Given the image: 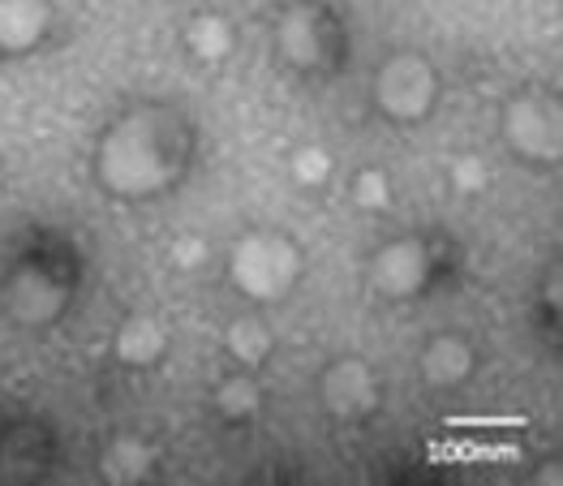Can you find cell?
<instances>
[{
  "instance_id": "6da1fadb",
  "label": "cell",
  "mask_w": 563,
  "mask_h": 486,
  "mask_svg": "<svg viewBox=\"0 0 563 486\" xmlns=\"http://www.w3.org/2000/svg\"><path fill=\"white\" fill-rule=\"evenodd\" d=\"M198 130L186 108L168 99H139L121 108L95 139L91 177L121 202H151L173 195L194 164Z\"/></svg>"
},
{
  "instance_id": "7a4b0ae2",
  "label": "cell",
  "mask_w": 563,
  "mask_h": 486,
  "mask_svg": "<svg viewBox=\"0 0 563 486\" xmlns=\"http://www.w3.org/2000/svg\"><path fill=\"white\" fill-rule=\"evenodd\" d=\"M306 276V254L288 233L276 229H250L229 250V280L254 306H280L288 301Z\"/></svg>"
},
{
  "instance_id": "3957f363",
  "label": "cell",
  "mask_w": 563,
  "mask_h": 486,
  "mask_svg": "<svg viewBox=\"0 0 563 486\" xmlns=\"http://www.w3.org/2000/svg\"><path fill=\"white\" fill-rule=\"evenodd\" d=\"M371 99H375L383 121L413 130L434 117V108L443 99V78L426 52L400 48L378 60L375 78H371Z\"/></svg>"
},
{
  "instance_id": "277c9868",
  "label": "cell",
  "mask_w": 563,
  "mask_h": 486,
  "mask_svg": "<svg viewBox=\"0 0 563 486\" xmlns=\"http://www.w3.org/2000/svg\"><path fill=\"white\" fill-rule=\"evenodd\" d=\"M499 134L508 151L533 164V168H555L563 159V108L547 91H520L499 112Z\"/></svg>"
},
{
  "instance_id": "5b68a950",
  "label": "cell",
  "mask_w": 563,
  "mask_h": 486,
  "mask_svg": "<svg viewBox=\"0 0 563 486\" xmlns=\"http://www.w3.org/2000/svg\"><path fill=\"white\" fill-rule=\"evenodd\" d=\"M65 310H69V285L60 276H52L47 267H40V263L13 267L4 276V285H0V314L22 332L56 328Z\"/></svg>"
},
{
  "instance_id": "8992f818",
  "label": "cell",
  "mask_w": 563,
  "mask_h": 486,
  "mask_svg": "<svg viewBox=\"0 0 563 486\" xmlns=\"http://www.w3.org/2000/svg\"><path fill=\"white\" fill-rule=\"evenodd\" d=\"M319 405L335 422H366L383 405V379H378L375 366L366 357H357V353L331 357L328 366L319 371Z\"/></svg>"
},
{
  "instance_id": "52a82bcc",
  "label": "cell",
  "mask_w": 563,
  "mask_h": 486,
  "mask_svg": "<svg viewBox=\"0 0 563 486\" xmlns=\"http://www.w3.org/2000/svg\"><path fill=\"white\" fill-rule=\"evenodd\" d=\"M331 44H335V31H331L323 4H314V0L284 4V13L276 18V52L288 69L319 74L331 60Z\"/></svg>"
},
{
  "instance_id": "ba28073f",
  "label": "cell",
  "mask_w": 563,
  "mask_h": 486,
  "mask_svg": "<svg viewBox=\"0 0 563 486\" xmlns=\"http://www.w3.org/2000/svg\"><path fill=\"white\" fill-rule=\"evenodd\" d=\"M366 280L387 301H413L430 285V245L422 238H391L366 263Z\"/></svg>"
},
{
  "instance_id": "9c48e42d",
  "label": "cell",
  "mask_w": 563,
  "mask_h": 486,
  "mask_svg": "<svg viewBox=\"0 0 563 486\" xmlns=\"http://www.w3.org/2000/svg\"><path fill=\"white\" fill-rule=\"evenodd\" d=\"M477 371V349L465 332H434L418 353V375L426 388H465Z\"/></svg>"
},
{
  "instance_id": "30bf717a",
  "label": "cell",
  "mask_w": 563,
  "mask_h": 486,
  "mask_svg": "<svg viewBox=\"0 0 563 486\" xmlns=\"http://www.w3.org/2000/svg\"><path fill=\"white\" fill-rule=\"evenodd\" d=\"M52 0H0V56H31L52 35Z\"/></svg>"
},
{
  "instance_id": "8fae6325",
  "label": "cell",
  "mask_w": 563,
  "mask_h": 486,
  "mask_svg": "<svg viewBox=\"0 0 563 486\" xmlns=\"http://www.w3.org/2000/svg\"><path fill=\"white\" fill-rule=\"evenodd\" d=\"M168 353V328L155 319V314H130L117 336H112V357L130 371H151L159 366Z\"/></svg>"
},
{
  "instance_id": "7c38bea8",
  "label": "cell",
  "mask_w": 563,
  "mask_h": 486,
  "mask_svg": "<svg viewBox=\"0 0 563 486\" xmlns=\"http://www.w3.org/2000/svg\"><path fill=\"white\" fill-rule=\"evenodd\" d=\"M99 478L112 486H134L155 478V448L139 435H112L99 452Z\"/></svg>"
},
{
  "instance_id": "4fadbf2b",
  "label": "cell",
  "mask_w": 563,
  "mask_h": 486,
  "mask_svg": "<svg viewBox=\"0 0 563 486\" xmlns=\"http://www.w3.org/2000/svg\"><path fill=\"white\" fill-rule=\"evenodd\" d=\"M224 349H229V357L241 371H263L272 362V353H276V332L258 314H236L233 323L224 328Z\"/></svg>"
},
{
  "instance_id": "5bb4252c",
  "label": "cell",
  "mask_w": 563,
  "mask_h": 486,
  "mask_svg": "<svg viewBox=\"0 0 563 486\" xmlns=\"http://www.w3.org/2000/svg\"><path fill=\"white\" fill-rule=\"evenodd\" d=\"M186 48L202 65H220L236 48V31L224 13H194L186 22Z\"/></svg>"
},
{
  "instance_id": "9a60e30c",
  "label": "cell",
  "mask_w": 563,
  "mask_h": 486,
  "mask_svg": "<svg viewBox=\"0 0 563 486\" xmlns=\"http://www.w3.org/2000/svg\"><path fill=\"white\" fill-rule=\"evenodd\" d=\"M211 400H216V409H220L229 422H250V418H258L263 405H267L263 384L254 379V371H250V375H229V379H220V388H216Z\"/></svg>"
},
{
  "instance_id": "2e32d148",
  "label": "cell",
  "mask_w": 563,
  "mask_h": 486,
  "mask_svg": "<svg viewBox=\"0 0 563 486\" xmlns=\"http://www.w3.org/2000/svg\"><path fill=\"white\" fill-rule=\"evenodd\" d=\"M331 173H335V159H331L328 146L306 143L292 155V177H297V186H328Z\"/></svg>"
},
{
  "instance_id": "e0dca14e",
  "label": "cell",
  "mask_w": 563,
  "mask_h": 486,
  "mask_svg": "<svg viewBox=\"0 0 563 486\" xmlns=\"http://www.w3.org/2000/svg\"><path fill=\"white\" fill-rule=\"evenodd\" d=\"M353 202L362 207V211H387L391 207V177L383 173V168H357V177H353Z\"/></svg>"
},
{
  "instance_id": "ac0fdd59",
  "label": "cell",
  "mask_w": 563,
  "mask_h": 486,
  "mask_svg": "<svg viewBox=\"0 0 563 486\" xmlns=\"http://www.w3.org/2000/svg\"><path fill=\"white\" fill-rule=\"evenodd\" d=\"M448 181H452L456 195H482L486 181H490V168H486V159L477 151H465V155H456L448 164Z\"/></svg>"
},
{
  "instance_id": "d6986e66",
  "label": "cell",
  "mask_w": 563,
  "mask_h": 486,
  "mask_svg": "<svg viewBox=\"0 0 563 486\" xmlns=\"http://www.w3.org/2000/svg\"><path fill=\"white\" fill-rule=\"evenodd\" d=\"M207 258H211V245L202 242L198 233H181V238H173V245H168V263L177 272H198Z\"/></svg>"
},
{
  "instance_id": "ffe728a7",
  "label": "cell",
  "mask_w": 563,
  "mask_h": 486,
  "mask_svg": "<svg viewBox=\"0 0 563 486\" xmlns=\"http://www.w3.org/2000/svg\"><path fill=\"white\" fill-rule=\"evenodd\" d=\"M533 483L538 486H563V465L560 456H547L538 470H533Z\"/></svg>"
}]
</instances>
